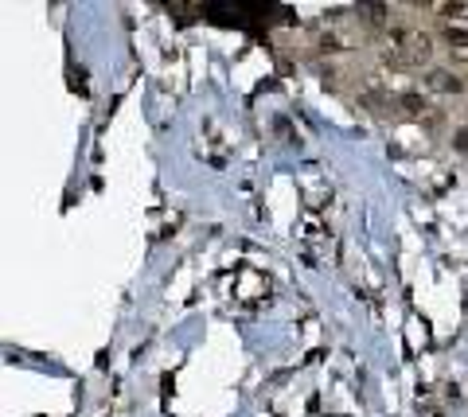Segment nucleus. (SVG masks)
<instances>
[{
  "mask_svg": "<svg viewBox=\"0 0 468 417\" xmlns=\"http://www.w3.org/2000/svg\"><path fill=\"white\" fill-rule=\"evenodd\" d=\"M430 82L437 86V90H460V82H456V78H449L445 71H433V78H430Z\"/></svg>",
  "mask_w": 468,
  "mask_h": 417,
  "instance_id": "obj_1",
  "label": "nucleus"
},
{
  "mask_svg": "<svg viewBox=\"0 0 468 417\" xmlns=\"http://www.w3.org/2000/svg\"><path fill=\"white\" fill-rule=\"evenodd\" d=\"M363 12H367V20H383V12H386V8H383V4H367Z\"/></svg>",
  "mask_w": 468,
  "mask_h": 417,
  "instance_id": "obj_2",
  "label": "nucleus"
},
{
  "mask_svg": "<svg viewBox=\"0 0 468 417\" xmlns=\"http://www.w3.org/2000/svg\"><path fill=\"white\" fill-rule=\"evenodd\" d=\"M456 148H460V153H468V125L456 133Z\"/></svg>",
  "mask_w": 468,
  "mask_h": 417,
  "instance_id": "obj_3",
  "label": "nucleus"
}]
</instances>
